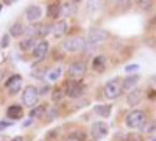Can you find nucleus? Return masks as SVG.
Segmentation results:
<instances>
[{
    "label": "nucleus",
    "instance_id": "obj_24",
    "mask_svg": "<svg viewBox=\"0 0 156 141\" xmlns=\"http://www.w3.org/2000/svg\"><path fill=\"white\" fill-rule=\"evenodd\" d=\"M51 32H53V24H42V25H39V36L45 38Z\"/></svg>",
    "mask_w": 156,
    "mask_h": 141
},
{
    "label": "nucleus",
    "instance_id": "obj_29",
    "mask_svg": "<svg viewBox=\"0 0 156 141\" xmlns=\"http://www.w3.org/2000/svg\"><path fill=\"white\" fill-rule=\"evenodd\" d=\"M139 68H140L139 65H136V63H133V65H128V66H125V71H126L128 74H129V72L133 74L134 71H139Z\"/></svg>",
    "mask_w": 156,
    "mask_h": 141
},
{
    "label": "nucleus",
    "instance_id": "obj_4",
    "mask_svg": "<svg viewBox=\"0 0 156 141\" xmlns=\"http://www.w3.org/2000/svg\"><path fill=\"white\" fill-rule=\"evenodd\" d=\"M122 93V77H112L103 85V97L108 100H115Z\"/></svg>",
    "mask_w": 156,
    "mask_h": 141
},
{
    "label": "nucleus",
    "instance_id": "obj_11",
    "mask_svg": "<svg viewBox=\"0 0 156 141\" xmlns=\"http://www.w3.org/2000/svg\"><path fill=\"white\" fill-rule=\"evenodd\" d=\"M144 96H145L144 88H134V89H131V91L126 94V104L129 107H136V105H139L142 102Z\"/></svg>",
    "mask_w": 156,
    "mask_h": 141
},
{
    "label": "nucleus",
    "instance_id": "obj_19",
    "mask_svg": "<svg viewBox=\"0 0 156 141\" xmlns=\"http://www.w3.org/2000/svg\"><path fill=\"white\" fill-rule=\"evenodd\" d=\"M6 116L11 119V121H16V119H20L23 116V108L17 104L14 105H9L8 110H6Z\"/></svg>",
    "mask_w": 156,
    "mask_h": 141
},
{
    "label": "nucleus",
    "instance_id": "obj_7",
    "mask_svg": "<svg viewBox=\"0 0 156 141\" xmlns=\"http://www.w3.org/2000/svg\"><path fill=\"white\" fill-rule=\"evenodd\" d=\"M39 89L36 88V86H33V85H30V86H27L22 91V104L25 105V107H30V108H34V107H37V102H39Z\"/></svg>",
    "mask_w": 156,
    "mask_h": 141
},
{
    "label": "nucleus",
    "instance_id": "obj_9",
    "mask_svg": "<svg viewBox=\"0 0 156 141\" xmlns=\"http://www.w3.org/2000/svg\"><path fill=\"white\" fill-rule=\"evenodd\" d=\"M48 49H50L48 41H45V39L39 41V43L36 44V47L31 50V57H33V60H34L36 63H37V61H42V60L45 58L47 52H48Z\"/></svg>",
    "mask_w": 156,
    "mask_h": 141
},
{
    "label": "nucleus",
    "instance_id": "obj_27",
    "mask_svg": "<svg viewBox=\"0 0 156 141\" xmlns=\"http://www.w3.org/2000/svg\"><path fill=\"white\" fill-rule=\"evenodd\" d=\"M64 96H66V94H64L62 88H56V89H53V96H51V97H53V100H55V102H59Z\"/></svg>",
    "mask_w": 156,
    "mask_h": 141
},
{
    "label": "nucleus",
    "instance_id": "obj_10",
    "mask_svg": "<svg viewBox=\"0 0 156 141\" xmlns=\"http://www.w3.org/2000/svg\"><path fill=\"white\" fill-rule=\"evenodd\" d=\"M140 82V75L139 74H129L122 79V93L128 94L131 89L137 88V83Z\"/></svg>",
    "mask_w": 156,
    "mask_h": 141
},
{
    "label": "nucleus",
    "instance_id": "obj_23",
    "mask_svg": "<svg viewBox=\"0 0 156 141\" xmlns=\"http://www.w3.org/2000/svg\"><path fill=\"white\" fill-rule=\"evenodd\" d=\"M36 39L34 38H27V39H23V41H20V47L23 49V50H33L34 47H36Z\"/></svg>",
    "mask_w": 156,
    "mask_h": 141
},
{
    "label": "nucleus",
    "instance_id": "obj_17",
    "mask_svg": "<svg viewBox=\"0 0 156 141\" xmlns=\"http://www.w3.org/2000/svg\"><path fill=\"white\" fill-rule=\"evenodd\" d=\"M92 111L97 116H100L101 119H108L112 113V105L111 104H98V105H94Z\"/></svg>",
    "mask_w": 156,
    "mask_h": 141
},
{
    "label": "nucleus",
    "instance_id": "obj_33",
    "mask_svg": "<svg viewBox=\"0 0 156 141\" xmlns=\"http://www.w3.org/2000/svg\"><path fill=\"white\" fill-rule=\"evenodd\" d=\"M12 125V121H0V130H3V129H6V127H11Z\"/></svg>",
    "mask_w": 156,
    "mask_h": 141
},
{
    "label": "nucleus",
    "instance_id": "obj_5",
    "mask_svg": "<svg viewBox=\"0 0 156 141\" xmlns=\"http://www.w3.org/2000/svg\"><path fill=\"white\" fill-rule=\"evenodd\" d=\"M62 91L70 99H80L86 93V85L83 82H76V80L67 79L66 82H64V85H62Z\"/></svg>",
    "mask_w": 156,
    "mask_h": 141
},
{
    "label": "nucleus",
    "instance_id": "obj_28",
    "mask_svg": "<svg viewBox=\"0 0 156 141\" xmlns=\"http://www.w3.org/2000/svg\"><path fill=\"white\" fill-rule=\"evenodd\" d=\"M153 3H154V2H151V0H144V2H137V5H139L142 9H150V8H153Z\"/></svg>",
    "mask_w": 156,
    "mask_h": 141
},
{
    "label": "nucleus",
    "instance_id": "obj_31",
    "mask_svg": "<svg viewBox=\"0 0 156 141\" xmlns=\"http://www.w3.org/2000/svg\"><path fill=\"white\" fill-rule=\"evenodd\" d=\"M47 116H48V119L51 121V119H55V114H56V110H55V107H51V108H47Z\"/></svg>",
    "mask_w": 156,
    "mask_h": 141
},
{
    "label": "nucleus",
    "instance_id": "obj_21",
    "mask_svg": "<svg viewBox=\"0 0 156 141\" xmlns=\"http://www.w3.org/2000/svg\"><path fill=\"white\" fill-rule=\"evenodd\" d=\"M45 111H47V107H45V105H37V107H34V108L30 110L28 116H30V119H36V118L44 116Z\"/></svg>",
    "mask_w": 156,
    "mask_h": 141
},
{
    "label": "nucleus",
    "instance_id": "obj_32",
    "mask_svg": "<svg viewBox=\"0 0 156 141\" xmlns=\"http://www.w3.org/2000/svg\"><path fill=\"white\" fill-rule=\"evenodd\" d=\"M0 46H2V47H8V46H9V35H3Z\"/></svg>",
    "mask_w": 156,
    "mask_h": 141
},
{
    "label": "nucleus",
    "instance_id": "obj_8",
    "mask_svg": "<svg viewBox=\"0 0 156 141\" xmlns=\"http://www.w3.org/2000/svg\"><path fill=\"white\" fill-rule=\"evenodd\" d=\"M109 133V125L105 121H95L90 125V135L94 139H101Z\"/></svg>",
    "mask_w": 156,
    "mask_h": 141
},
{
    "label": "nucleus",
    "instance_id": "obj_1",
    "mask_svg": "<svg viewBox=\"0 0 156 141\" xmlns=\"http://www.w3.org/2000/svg\"><path fill=\"white\" fill-rule=\"evenodd\" d=\"M145 122H147V111L140 108H134L131 111H128L125 116V125L131 130H136V129L140 130Z\"/></svg>",
    "mask_w": 156,
    "mask_h": 141
},
{
    "label": "nucleus",
    "instance_id": "obj_12",
    "mask_svg": "<svg viewBox=\"0 0 156 141\" xmlns=\"http://www.w3.org/2000/svg\"><path fill=\"white\" fill-rule=\"evenodd\" d=\"M41 17H42V8L41 6H37V5L27 6V9H25V19H27L30 24L37 22Z\"/></svg>",
    "mask_w": 156,
    "mask_h": 141
},
{
    "label": "nucleus",
    "instance_id": "obj_26",
    "mask_svg": "<svg viewBox=\"0 0 156 141\" xmlns=\"http://www.w3.org/2000/svg\"><path fill=\"white\" fill-rule=\"evenodd\" d=\"M23 35H28V36H31V38H34V35H39V25H30V27H27L25 28V33Z\"/></svg>",
    "mask_w": 156,
    "mask_h": 141
},
{
    "label": "nucleus",
    "instance_id": "obj_6",
    "mask_svg": "<svg viewBox=\"0 0 156 141\" xmlns=\"http://www.w3.org/2000/svg\"><path fill=\"white\" fill-rule=\"evenodd\" d=\"M108 32L105 28H100V27H94L87 32L86 36V43L89 47H97L100 44H103L105 41H108Z\"/></svg>",
    "mask_w": 156,
    "mask_h": 141
},
{
    "label": "nucleus",
    "instance_id": "obj_13",
    "mask_svg": "<svg viewBox=\"0 0 156 141\" xmlns=\"http://www.w3.org/2000/svg\"><path fill=\"white\" fill-rule=\"evenodd\" d=\"M20 86H22V77H20L19 74L11 75L9 79L5 82V88L8 89V91H9L11 94H16V93H19Z\"/></svg>",
    "mask_w": 156,
    "mask_h": 141
},
{
    "label": "nucleus",
    "instance_id": "obj_16",
    "mask_svg": "<svg viewBox=\"0 0 156 141\" xmlns=\"http://www.w3.org/2000/svg\"><path fill=\"white\" fill-rule=\"evenodd\" d=\"M67 30H69V22L66 19H58L53 24V32H51V35L56 38H61L62 35L67 33Z\"/></svg>",
    "mask_w": 156,
    "mask_h": 141
},
{
    "label": "nucleus",
    "instance_id": "obj_30",
    "mask_svg": "<svg viewBox=\"0 0 156 141\" xmlns=\"http://www.w3.org/2000/svg\"><path fill=\"white\" fill-rule=\"evenodd\" d=\"M48 93H50V86H48V85H44V86L39 88V96H45V94H48Z\"/></svg>",
    "mask_w": 156,
    "mask_h": 141
},
{
    "label": "nucleus",
    "instance_id": "obj_34",
    "mask_svg": "<svg viewBox=\"0 0 156 141\" xmlns=\"http://www.w3.org/2000/svg\"><path fill=\"white\" fill-rule=\"evenodd\" d=\"M11 141H25V138L23 136H16V138H12Z\"/></svg>",
    "mask_w": 156,
    "mask_h": 141
},
{
    "label": "nucleus",
    "instance_id": "obj_35",
    "mask_svg": "<svg viewBox=\"0 0 156 141\" xmlns=\"http://www.w3.org/2000/svg\"><path fill=\"white\" fill-rule=\"evenodd\" d=\"M150 141H156V136H154V138H151V139H150Z\"/></svg>",
    "mask_w": 156,
    "mask_h": 141
},
{
    "label": "nucleus",
    "instance_id": "obj_3",
    "mask_svg": "<svg viewBox=\"0 0 156 141\" xmlns=\"http://www.w3.org/2000/svg\"><path fill=\"white\" fill-rule=\"evenodd\" d=\"M87 72V65L86 61L78 58V60H72L69 63V66L66 69V74H67V79L70 80H76V82H83V77L86 75Z\"/></svg>",
    "mask_w": 156,
    "mask_h": 141
},
{
    "label": "nucleus",
    "instance_id": "obj_20",
    "mask_svg": "<svg viewBox=\"0 0 156 141\" xmlns=\"http://www.w3.org/2000/svg\"><path fill=\"white\" fill-rule=\"evenodd\" d=\"M25 33V27L22 25V22H14L9 28V36H14V38H19Z\"/></svg>",
    "mask_w": 156,
    "mask_h": 141
},
{
    "label": "nucleus",
    "instance_id": "obj_2",
    "mask_svg": "<svg viewBox=\"0 0 156 141\" xmlns=\"http://www.w3.org/2000/svg\"><path fill=\"white\" fill-rule=\"evenodd\" d=\"M87 43L86 38L81 35H75V36H69L61 43V49L66 54H75V52H81V50H86Z\"/></svg>",
    "mask_w": 156,
    "mask_h": 141
},
{
    "label": "nucleus",
    "instance_id": "obj_18",
    "mask_svg": "<svg viewBox=\"0 0 156 141\" xmlns=\"http://www.w3.org/2000/svg\"><path fill=\"white\" fill-rule=\"evenodd\" d=\"M47 17L48 19L61 17V2H51L47 5Z\"/></svg>",
    "mask_w": 156,
    "mask_h": 141
},
{
    "label": "nucleus",
    "instance_id": "obj_15",
    "mask_svg": "<svg viewBox=\"0 0 156 141\" xmlns=\"http://www.w3.org/2000/svg\"><path fill=\"white\" fill-rule=\"evenodd\" d=\"M106 55H95L92 58V61H90V68H92V71L98 72V74H103L106 71Z\"/></svg>",
    "mask_w": 156,
    "mask_h": 141
},
{
    "label": "nucleus",
    "instance_id": "obj_36",
    "mask_svg": "<svg viewBox=\"0 0 156 141\" xmlns=\"http://www.w3.org/2000/svg\"><path fill=\"white\" fill-rule=\"evenodd\" d=\"M0 11H2V5H0Z\"/></svg>",
    "mask_w": 156,
    "mask_h": 141
},
{
    "label": "nucleus",
    "instance_id": "obj_22",
    "mask_svg": "<svg viewBox=\"0 0 156 141\" xmlns=\"http://www.w3.org/2000/svg\"><path fill=\"white\" fill-rule=\"evenodd\" d=\"M61 75H62V68H61V66H56V68L50 69V71L47 72V79H48L50 82H56V80L61 79Z\"/></svg>",
    "mask_w": 156,
    "mask_h": 141
},
{
    "label": "nucleus",
    "instance_id": "obj_25",
    "mask_svg": "<svg viewBox=\"0 0 156 141\" xmlns=\"http://www.w3.org/2000/svg\"><path fill=\"white\" fill-rule=\"evenodd\" d=\"M140 130L144 132V133H151V132H154V130H156V121H147Z\"/></svg>",
    "mask_w": 156,
    "mask_h": 141
},
{
    "label": "nucleus",
    "instance_id": "obj_14",
    "mask_svg": "<svg viewBox=\"0 0 156 141\" xmlns=\"http://www.w3.org/2000/svg\"><path fill=\"white\" fill-rule=\"evenodd\" d=\"M78 11V2H61V17H72Z\"/></svg>",
    "mask_w": 156,
    "mask_h": 141
}]
</instances>
